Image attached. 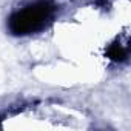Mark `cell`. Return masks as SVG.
I'll return each mask as SVG.
<instances>
[{
  "instance_id": "obj_1",
  "label": "cell",
  "mask_w": 131,
  "mask_h": 131,
  "mask_svg": "<svg viewBox=\"0 0 131 131\" xmlns=\"http://www.w3.org/2000/svg\"><path fill=\"white\" fill-rule=\"evenodd\" d=\"M56 6L46 0L28 3L9 19V29L17 36H29L43 29L54 17Z\"/></svg>"
}]
</instances>
